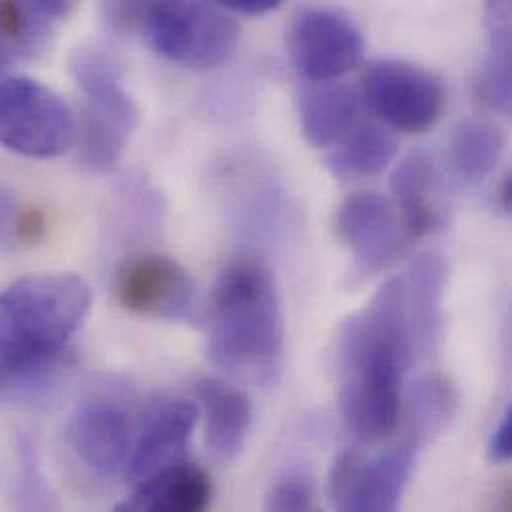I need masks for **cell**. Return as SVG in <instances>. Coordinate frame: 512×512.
<instances>
[{"label": "cell", "mask_w": 512, "mask_h": 512, "mask_svg": "<svg viewBox=\"0 0 512 512\" xmlns=\"http://www.w3.org/2000/svg\"><path fill=\"white\" fill-rule=\"evenodd\" d=\"M283 315L269 269L240 259L228 265L214 289L208 355L232 379L273 383L283 367Z\"/></svg>", "instance_id": "cell-1"}, {"label": "cell", "mask_w": 512, "mask_h": 512, "mask_svg": "<svg viewBox=\"0 0 512 512\" xmlns=\"http://www.w3.org/2000/svg\"><path fill=\"white\" fill-rule=\"evenodd\" d=\"M92 305L90 285L74 273L26 275L0 291V359L64 353Z\"/></svg>", "instance_id": "cell-2"}, {"label": "cell", "mask_w": 512, "mask_h": 512, "mask_svg": "<svg viewBox=\"0 0 512 512\" xmlns=\"http://www.w3.org/2000/svg\"><path fill=\"white\" fill-rule=\"evenodd\" d=\"M70 72L84 94L76 138L80 160L94 172H108L138 128V106L124 86L118 64L102 50H76Z\"/></svg>", "instance_id": "cell-3"}, {"label": "cell", "mask_w": 512, "mask_h": 512, "mask_svg": "<svg viewBox=\"0 0 512 512\" xmlns=\"http://www.w3.org/2000/svg\"><path fill=\"white\" fill-rule=\"evenodd\" d=\"M140 24L164 58L194 70L228 62L240 40L234 14L220 4L152 2L144 4Z\"/></svg>", "instance_id": "cell-4"}, {"label": "cell", "mask_w": 512, "mask_h": 512, "mask_svg": "<svg viewBox=\"0 0 512 512\" xmlns=\"http://www.w3.org/2000/svg\"><path fill=\"white\" fill-rule=\"evenodd\" d=\"M78 138L68 104L28 76L0 80V146L24 158H58Z\"/></svg>", "instance_id": "cell-5"}, {"label": "cell", "mask_w": 512, "mask_h": 512, "mask_svg": "<svg viewBox=\"0 0 512 512\" xmlns=\"http://www.w3.org/2000/svg\"><path fill=\"white\" fill-rule=\"evenodd\" d=\"M417 449L407 441L377 453L349 449L329 475V495L337 512H399Z\"/></svg>", "instance_id": "cell-6"}, {"label": "cell", "mask_w": 512, "mask_h": 512, "mask_svg": "<svg viewBox=\"0 0 512 512\" xmlns=\"http://www.w3.org/2000/svg\"><path fill=\"white\" fill-rule=\"evenodd\" d=\"M361 98L369 110L399 132L433 128L445 108L443 82L429 70L403 60H377L367 66Z\"/></svg>", "instance_id": "cell-7"}, {"label": "cell", "mask_w": 512, "mask_h": 512, "mask_svg": "<svg viewBox=\"0 0 512 512\" xmlns=\"http://www.w3.org/2000/svg\"><path fill=\"white\" fill-rule=\"evenodd\" d=\"M289 54L311 82H333L363 62V32L343 14L325 8L301 10L289 28Z\"/></svg>", "instance_id": "cell-8"}, {"label": "cell", "mask_w": 512, "mask_h": 512, "mask_svg": "<svg viewBox=\"0 0 512 512\" xmlns=\"http://www.w3.org/2000/svg\"><path fill=\"white\" fill-rule=\"evenodd\" d=\"M120 305L136 315L190 321L198 313V291L188 271L172 257L140 254L124 261L116 275Z\"/></svg>", "instance_id": "cell-9"}, {"label": "cell", "mask_w": 512, "mask_h": 512, "mask_svg": "<svg viewBox=\"0 0 512 512\" xmlns=\"http://www.w3.org/2000/svg\"><path fill=\"white\" fill-rule=\"evenodd\" d=\"M403 373V369L387 363L363 365L341 373L339 411L355 439L375 443L397 429L403 415Z\"/></svg>", "instance_id": "cell-10"}, {"label": "cell", "mask_w": 512, "mask_h": 512, "mask_svg": "<svg viewBox=\"0 0 512 512\" xmlns=\"http://www.w3.org/2000/svg\"><path fill=\"white\" fill-rule=\"evenodd\" d=\"M335 234L365 275L387 269L399 256L405 238L397 206L373 192L351 194L341 202Z\"/></svg>", "instance_id": "cell-11"}, {"label": "cell", "mask_w": 512, "mask_h": 512, "mask_svg": "<svg viewBox=\"0 0 512 512\" xmlns=\"http://www.w3.org/2000/svg\"><path fill=\"white\" fill-rule=\"evenodd\" d=\"M198 407L186 399L154 405L142 423L126 459V477L136 485L168 467L184 463L192 433L198 425Z\"/></svg>", "instance_id": "cell-12"}, {"label": "cell", "mask_w": 512, "mask_h": 512, "mask_svg": "<svg viewBox=\"0 0 512 512\" xmlns=\"http://www.w3.org/2000/svg\"><path fill=\"white\" fill-rule=\"evenodd\" d=\"M68 443L94 473L110 475L126 465L132 427L124 409L110 401H88L68 421Z\"/></svg>", "instance_id": "cell-13"}, {"label": "cell", "mask_w": 512, "mask_h": 512, "mask_svg": "<svg viewBox=\"0 0 512 512\" xmlns=\"http://www.w3.org/2000/svg\"><path fill=\"white\" fill-rule=\"evenodd\" d=\"M391 192L405 240L415 242L443 226V182L431 156L413 152L401 160L391 176Z\"/></svg>", "instance_id": "cell-14"}, {"label": "cell", "mask_w": 512, "mask_h": 512, "mask_svg": "<svg viewBox=\"0 0 512 512\" xmlns=\"http://www.w3.org/2000/svg\"><path fill=\"white\" fill-rule=\"evenodd\" d=\"M196 395L206 415V445L218 463H232L244 449L254 409L250 397L236 385L220 379H204Z\"/></svg>", "instance_id": "cell-15"}, {"label": "cell", "mask_w": 512, "mask_h": 512, "mask_svg": "<svg viewBox=\"0 0 512 512\" xmlns=\"http://www.w3.org/2000/svg\"><path fill=\"white\" fill-rule=\"evenodd\" d=\"M212 483L204 469L190 463L168 467L140 483L112 512H208Z\"/></svg>", "instance_id": "cell-16"}, {"label": "cell", "mask_w": 512, "mask_h": 512, "mask_svg": "<svg viewBox=\"0 0 512 512\" xmlns=\"http://www.w3.org/2000/svg\"><path fill=\"white\" fill-rule=\"evenodd\" d=\"M361 116V96L343 82H313L301 92L299 122L303 138L313 148L339 144Z\"/></svg>", "instance_id": "cell-17"}, {"label": "cell", "mask_w": 512, "mask_h": 512, "mask_svg": "<svg viewBox=\"0 0 512 512\" xmlns=\"http://www.w3.org/2000/svg\"><path fill=\"white\" fill-rule=\"evenodd\" d=\"M459 409V393L453 383L443 375H425L417 379L407 395L405 403V427L403 441L417 451L441 437Z\"/></svg>", "instance_id": "cell-18"}, {"label": "cell", "mask_w": 512, "mask_h": 512, "mask_svg": "<svg viewBox=\"0 0 512 512\" xmlns=\"http://www.w3.org/2000/svg\"><path fill=\"white\" fill-rule=\"evenodd\" d=\"M409 307L415 319L419 347L423 359L435 349L441 331L443 291L447 281V265L437 254L417 257L403 273Z\"/></svg>", "instance_id": "cell-19"}, {"label": "cell", "mask_w": 512, "mask_h": 512, "mask_svg": "<svg viewBox=\"0 0 512 512\" xmlns=\"http://www.w3.org/2000/svg\"><path fill=\"white\" fill-rule=\"evenodd\" d=\"M399 150L397 138L383 126L359 122L325 158L339 178H371L389 168Z\"/></svg>", "instance_id": "cell-20"}, {"label": "cell", "mask_w": 512, "mask_h": 512, "mask_svg": "<svg viewBox=\"0 0 512 512\" xmlns=\"http://www.w3.org/2000/svg\"><path fill=\"white\" fill-rule=\"evenodd\" d=\"M505 146L507 136L495 122L463 120L449 142L451 168L465 182H481L495 170L505 154Z\"/></svg>", "instance_id": "cell-21"}, {"label": "cell", "mask_w": 512, "mask_h": 512, "mask_svg": "<svg viewBox=\"0 0 512 512\" xmlns=\"http://www.w3.org/2000/svg\"><path fill=\"white\" fill-rule=\"evenodd\" d=\"M64 369V353L0 359V399L26 405L44 403L60 387Z\"/></svg>", "instance_id": "cell-22"}, {"label": "cell", "mask_w": 512, "mask_h": 512, "mask_svg": "<svg viewBox=\"0 0 512 512\" xmlns=\"http://www.w3.org/2000/svg\"><path fill=\"white\" fill-rule=\"evenodd\" d=\"M74 10L72 2H2L0 28L14 50L40 52L54 26Z\"/></svg>", "instance_id": "cell-23"}, {"label": "cell", "mask_w": 512, "mask_h": 512, "mask_svg": "<svg viewBox=\"0 0 512 512\" xmlns=\"http://www.w3.org/2000/svg\"><path fill=\"white\" fill-rule=\"evenodd\" d=\"M475 102L499 116H509L512 104L511 58L489 54L473 84Z\"/></svg>", "instance_id": "cell-24"}, {"label": "cell", "mask_w": 512, "mask_h": 512, "mask_svg": "<svg viewBox=\"0 0 512 512\" xmlns=\"http://www.w3.org/2000/svg\"><path fill=\"white\" fill-rule=\"evenodd\" d=\"M263 512H313L311 481L299 475L277 481L263 501Z\"/></svg>", "instance_id": "cell-25"}, {"label": "cell", "mask_w": 512, "mask_h": 512, "mask_svg": "<svg viewBox=\"0 0 512 512\" xmlns=\"http://www.w3.org/2000/svg\"><path fill=\"white\" fill-rule=\"evenodd\" d=\"M18 512H60V505L34 463H26L16 489Z\"/></svg>", "instance_id": "cell-26"}, {"label": "cell", "mask_w": 512, "mask_h": 512, "mask_svg": "<svg viewBox=\"0 0 512 512\" xmlns=\"http://www.w3.org/2000/svg\"><path fill=\"white\" fill-rule=\"evenodd\" d=\"M511 16L512 6L509 0H495L485 4L483 24L489 38L491 54L511 58Z\"/></svg>", "instance_id": "cell-27"}, {"label": "cell", "mask_w": 512, "mask_h": 512, "mask_svg": "<svg viewBox=\"0 0 512 512\" xmlns=\"http://www.w3.org/2000/svg\"><path fill=\"white\" fill-rule=\"evenodd\" d=\"M512 457V409L507 407L499 425L489 439V459L497 465L509 463Z\"/></svg>", "instance_id": "cell-28"}, {"label": "cell", "mask_w": 512, "mask_h": 512, "mask_svg": "<svg viewBox=\"0 0 512 512\" xmlns=\"http://www.w3.org/2000/svg\"><path fill=\"white\" fill-rule=\"evenodd\" d=\"M24 212H20L18 202L0 188V240L18 242V224Z\"/></svg>", "instance_id": "cell-29"}, {"label": "cell", "mask_w": 512, "mask_h": 512, "mask_svg": "<svg viewBox=\"0 0 512 512\" xmlns=\"http://www.w3.org/2000/svg\"><path fill=\"white\" fill-rule=\"evenodd\" d=\"M230 14H244V16H265L281 6L277 0H226L218 2Z\"/></svg>", "instance_id": "cell-30"}, {"label": "cell", "mask_w": 512, "mask_h": 512, "mask_svg": "<svg viewBox=\"0 0 512 512\" xmlns=\"http://www.w3.org/2000/svg\"><path fill=\"white\" fill-rule=\"evenodd\" d=\"M12 54H14V48L10 46V42L6 40V36H4V32H2V28H0V74H2V70L10 64Z\"/></svg>", "instance_id": "cell-31"}, {"label": "cell", "mask_w": 512, "mask_h": 512, "mask_svg": "<svg viewBox=\"0 0 512 512\" xmlns=\"http://www.w3.org/2000/svg\"><path fill=\"white\" fill-rule=\"evenodd\" d=\"M511 174L505 176L503 184H501V190H499V198H501V206L505 212H511Z\"/></svg>", "instance_id": "cell-32"}, {"label": "cell", "mask_w": 512, "mask_h": 512, "mask_svg": "<svg viewBox=\"0 0 512 512\" xmlns=\"http://www.w3.org/2000/svg\"><path fill=\"white\" fill-rule=\"evenodd\" d=\"M313 512H321V511H313Z\"/></svg>", "instance_id": "cell-33"}]
</instances>
